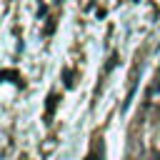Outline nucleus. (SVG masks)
<instances>
[{
	"instance_id": "obj_1",
	"label": "nucleus",
	"mask_w": 160,
	"mask_h": 160,
	"mask_svg": "<svg viewBox=\"0 0 160 160\" xmlns=\"http://www.w3.org/2000/svg\"><path fill=\"white\" fill-rule=\"evenodd\" d=\"M55 105H58V92H50V95H48V102H45V122H50V120H52Z\"/></svg>"
},
{
	"instance_id": "obj_2",
	"label": "nucleus",
	"mask_w": 160,
	"mask_h": 160,
	"mask_svg": "<svg viewBox=\"0 0 160 160\" xmlns=\"http://www.w3.org/2000/svg\"><path fill=\"white\" fill-rule=\"evenodd\" d=\"M0 80H10V82H20L22 85V78L15 70H0Z\"/></svg>"
},
{
	"instance_id": "obj_3",
	"label": "nucleus",
	"mask_w": 160,
	"mask_h": 160,
	"mask_svg": "<svg viewBox=\"0 0 160 160\" xmlns=\"http://www.w3.org/2000/svg\"><path fill=\"white\" fill-rule=\"evenodd\" d=\"M62 78H65V85H68V88H72V85H75V72H72L70 68H65V70H62Z\"/></svg>"
},
{
	"instance_id": "obj_4",
	"label": "nucleus",
	"mask_w": 160,
	"mask_h": 160,
	"mask_svg": "<svg viewBox=\"0 0 160 160\" xmlns=\"http://www.w3.org/2000/svg\"><path fill=\"white\" fill-rule=\"evenodd\" d=\"M52 30H55V18H50V22L45 25V35H50Z\"/></svg>"
},
{
	"instance_id": "obj_5",
	"label": "nucleus",
	"mask_w": 160,
	"mask_h": 160,
	"mask_svg": "<svg viewBox=\"0 0 160 160\" xmlns=\"http://www.w3.org/2000/svg\"><path fill=\"white\" fill-rule=\"evenodd\" d=\"M155 88L160 90V70H158V78H155Z\"/></svg>"
}]
</instances>
